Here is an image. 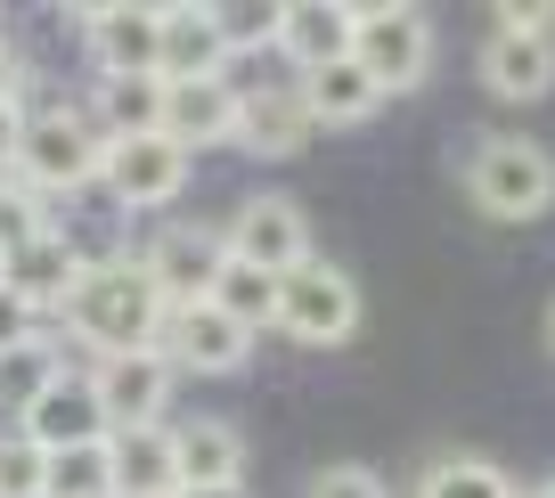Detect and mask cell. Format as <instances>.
I'll return each mask as SVG.
<instances>
[{"mask_svg": "<svg viewBox=\"0 0 555 498\" xmlns=\"http://www.w3.org/2000/svg\"><path fill=\"white\" fill-rule=\"evenodd\" d=\"M57 319H66L74 344H90L99 360H122V352H164V319H172V303H164V286L147 278L139 254H106V261L82 270V286L66 294Z\"/></svg>", "mask_w": 555, "mask_h": 498, "instance_id": "6da1fadb", "label": "cell"}, {"mask_svg": "<svg viewBox=\"0 0 555 498\" xmlns=\"http://www.w3.org/2000/svg\"><path fill=\"white\" fill-rule=\"evenodd\" d=\"M466 196L490 221H539L555 205V155L539 139L506 131V139H474L466 155Z\"/></svg>", "mask_w": 555, "mask_h": 498, "instance_id": "7a4b0ae2", "label": "cell"}, {"mask_svg": "<svg viewBox=\"0 0 555 498\" xmlns=\"http://www.w3.org/2000/svg\"><path fill=\"white\" fill-rule=\"evenodd\" d=\"M106 164V131L82 115V106H41L25 123V164L17 180H34L41 196H66V189H90Z\"/></svg>", "mask_w": 555, "mask_h": 498, "instance_id": "3957f363", "label": "cell"}, {"mask_svg": "<svg viewBox=\"0 0 555 498\" xmlns=\"http://www.w3.org/2000/svg\"><path fill=\"white\" fill-rule=\"evenodd\" d=\"M351 58L367 66V82L392 99V90H416L425 66H434V25L409 0H384V9H360V34H351Z\"/></svg>", "mask_w": 555, "mask_h": 498, "instance_id": "277c9868", "label": "cell"}, {"mask_svg": "<svg viewBox=\"0 0 555 498\" xmlns=\"http://www.w3.org/2000/svg\"><path fill=\"white\" fill-rule=\"evenodd\" d=\"M278 327L302 335V344H344L351 327H360V286H351L335 261H302V270L278 278Z\"/></svg>", "mask_w": 555, "mask_h": 498, "instance_id": "5b68a950", "label": "cell"}, {"mask_svg": "<svg viewBox=\"0 0 555 498\" xmlns=\"http://www.w3.org/2000/svg\"><path fill=\"white\" fill-rule=\"evenodd\" d=\"M147 278L164 286V303L189 310V303H212V286H221L229 270V229H205V221H172L156 229V245H147Z\"/></svg>", "mask_w": 555, "mask_h": 498, "instance_id": "8992f818", "label": "cell"}, {"mask_svg": "<svg viewBox=\"0 0 555 498\" xmlns=\"http://www.w3.org/2000/svg\"><path fill=\"white\" fill-rule=\"evenodd\" d=\"M17 433L41 449V458H66V449H99L115 425H106V409H99V384H90L82 368H66V376L17 417Z\"/></svg>", "mask_w": 555, "mask_h": 498, "instance_id": "52a82bcc", "label": "cell"}, {"mask_svg": "<svg viewBox=\"0 0 555 498\" xmlns=\"http://www.w3.org/2000/svg\"><path fill=\"white\" fill-rule=\"evenodd\" d=\"M229 261H254V270L286 278L311 261V221H302L295 196H245L237 221H229Z\"/></svg>", "mask_w": 555, "mask_h": 498, "instance_id": "ba28073f", "label": "cell"}, {"mask_svg": "<svg viewBox=\"0 0 555 498\" xmlns=\"http://www.w3.org/2000/svg\"><path fill=\"white\" fill-rule=\"evenodd\" d=\"M99 180H106V196H115V205L147 213V205H172V196L189 189V155H180L164 131H147V139H106Z\"/></svg>", "mask_w": 555, "mask_h": 498, "instance_id": "9c48e42d", "label": "cell"}, {"mask_svg": "<svg viewBox=\"0 0 555 498\" xmlns=\"http://www.w3.org/2000/svg\"><path fill=\"white\" fill-rule=\"evenodd\" d=\"M82 41H90V66H99L106 82H139V74H156L164 9H139V0H115V9H82Z\"/></svg>", "mask_w": 555, "mask_h": 498, "instance_id": "30bf717a", "label": "cell"}, {"mask_svg": "<svg viewBox=\"0 0 555 498\" xmlns=\"http://www.w3.org/2000/svg\"><path fill=\"white\" fill-rule=\"evenodd\" d=\"M172 352H122V360H99L90 384H99V409L115 433L131 425H164V400H172Z\"/></svg>", "mask_w": 555, "mask_h": 498, "instance_id": "8fae6325", "label": "cell"}, {"mask_svg": "<svg viewBox=\"0 0 555 498\" xmlns=\"http://www.w3.org/2000/svg\"><path fill=\"white\" fill-rule=\"evenodd\" d=\"M311 139V99L295 82H237V148L245 155H302Z\"/></svg>", "mask_w": 555, "mask_h": 498, "instance_id": "7c38bea8", "label": "cell"}, {"mask_svg": "<svg viewBox=\"0 0 555 498\" xmlns=\"http://www.w3.org/2000/svg\"><path fill=\"white\" fill-rule=\"evenodd\" d=\"M164 352H172V368H189V376H237L245 352H254V335H245L229 310L189 303V310L164 319Z\"/></svg>", "mask_w": 555, "mask_h": 498, "instance_id": "4fadbf2b", "label": "cell"}, {"mask_svg": "<svg viewBox=\"0 0 555 498\" xmlns=\"http://www.w3.org/2000/svg\"><path fill=\"white\" fill-rule=\"evenodd\" d=\"M164 139L180 155L189 148H229L237 139V82L212 74V82H164Z\"/></svg>", "mask_w": 555, "mask_h": 498, "instance_id": "5bb4252c", "label": "cell"}, {"mask_svg": "<svg viewBox=\"0 0 555 498\" xmlns=\"http://www.w3.org/2000/svg\"><path fill=\"white\" fill-rule=\"evenodd\" d=\"M106 474H115V498H164V490H180V442H172V425L106 433Z\"/></svg>", "mask_w": 555, "mask_h": 498, "instance_id": "9a60e30c", "label": "cell"}, {"mask_svg": "<svg viewBox=\"0 0 555 498\" xmlns=\"http://www.w3.org/2000/svg\"><path fill=\"white\" fill-rule=\"evenodd\" d=\"M82 270H90V261L74 254V238H66V229H50V238H34V245L9 254V294L50 319V310H66V294L82 286Z\"/></svg>", "mask_w": 555, "mask_h": 498, "instance_id": "2e32d148", "label": "cell"}, {"mask_svg": "<svg viewBox=\"0 0 555 498\" xmlns=\"http://www.w3.org/2000/svg\"><path fill=\"white\" fill-rule=\"evenodd\" d=\"M229 74V41L212 9H164V50H156V82H212Z\"/></svg>", "mask_w": 555, "mask_h": 498, "instance_id": "e0dca14e", "label": "cell"}, {"mask_svg": "<svg viewBox=\"0 0 555 498\" xmlns=\"http://www.w3.org/2000/svg\"><path fill=\"white\" fill-rule=\"evenodd\" d=\"M547 82H555V34H506V25H490L482 90H499V99H547Z\"/></svg>", "mask_w": 555, "mask_h": 498, "instance_id": "ac0fdd59", "label": "cell"}, {"mask_svg": "<svg viewBox=\"0 0 555 498\" xmlns=\"http://www.w3.org/2000/svg\"><path fill=\"white\" fill-rule=\"evenodd\" d=\"M351 34H360V9H344V0H295L278 50L295 58V74H319L335 58H351Z\"/></svg>", "mask_w": 555, "mask_h": 498, "instance_id": "d6986e66", "label": "cell"}, {"mask_svg": "<svg viewBox=\"0 0 555 498\" xmlns=\"http://www.w3.org/2000/svg\"><path fill=\"white\" fill-rule=\"evenodd\" d=\"M172 442H180V490H229V482H245L237 425H221V417H189V425H172Z\"/></svg>", "mask_w": 555, "mask_h": 498, "instance_id": "ffe728a7", "label": "cell"}, {"mask_svg": "<svg viewBox=\"0 0 555 498\" xmlns=\"http://www.w3.org/2000/svg\"><path fill=\"white\" fill-rule=\"evenodd\" d=\"M302 99H311V123H367L384 106V90L367 82L360 58H335V66L302 74Z\"/></svg>", "mask_w": 555, "mask_h": 498, "instance_id": "44dd1931", "label": "cell"}, {"mask_svg": "<svg viewBox=\"0 0 555 498\" xmlns=\"http://www.w3.org/2000/svg\"><path fill=\"white\" fill-rule=\"evenodd\" d=\"M57 376H66V352H57L50 335H34V344H9V352H0V417H25Z\"/></svg>", "mask_w": 555, "mask_h": 498, "instance_id": "7402d4cb", "label": "cell"}, {"mask_svg": "<svg viewBox=\"0 0 555 498\" xmlns=\"http://www.w3.org/2000/svg\"><path fill=\"white\" fill-rule=\"evenodd\" d=\"M99 115H106V139L164 131V82L156 74H139V82H99Z\"/></svg>", "mask_w": 555, "mask_h": 498, "instance_id": "603a6c76", "label": "cell"}, {"mask_svg": "<svg viewBox=\"0 0 555 498\" xmlns=\"http://www.w3.org/2000/svg\"><path fill=\"white\" fill-rule=\"evenodd\" d=\"M212 310H229L245 335H254V327H278V278L254 270V261H229L221 286H212Z\"/></svg>", "mask_w": 555, "mask_h": 498, "instance_id": "cb8c5ba5", "label": "cell"}, {"mask_svg": "<svg viewBox=\"0 0 555 498\" xmlns=\"http://www.w3.org/2000/svg\"><path fill=\"white\" fill-rule=\"evenodd\" d=\"M416 498H522V490H515V474H499L490 458H434L425 482H416Z\"/></svg>", "mask_w": 555, "mask_h": 498, "instance_id": "d4e9b609", "label": "cell"}, {"mask_svg": "<svg viewBox=\"0 0 555 498\" xmlns=\"http://www.w3.org/2000/svg\"><path fill=\"white\" fill-rule=\"evenodd\" d=\"M212 17H221V41H229V58L278 50V34H286V9H278V0H237V9H212Z\"/></svg>", "mask_w": 555, "mask_h": 498, "instance_id": "484cf974", "label": "cell"}, {"mask_svg": "<svg viewBox=\"0 0 555 498\" xmlns=\"http://www.w3.org/2000/svg\"><path fill=\"white\" fill-rule=\"evenodd\" d=\"M50 498H115L106 442H99V449H66V458H50Z\"/></svg>", "mask_w": 555, "mask_h": 498, "instance_id": "4316f807", "label": "cell"}, {"mask_svg": "<svg viewBox=\"0 0 555 498\" xmlns=\"http://www.w3.org/2000/svg\"><path fill=\"white\" fill-rule=\"evenodd\" d=\"M50 490V458L25 433H0V498H41Z\"/></svg>", "mask_w": 555, "mask_h": 498, "instance_id": "83f0119b", "label": "cell"}, {"mask_svg": "<svg viewBox=\"0 0 555 498\" xmlns=\"http://www.w3.org/2000/svg\"><path fill=\"white\" fill-rule=\"evenodd\" d=\"M302 498H392V490H384L376 465H327V474H319Z\"/></svg>", "mask_w": 555, "mask_h": 498, "instance_id": "f1b7e54d", "label": "cell"}, {"mask_svg": "<svg viewBox=\"0 0 555 498\" xmlns=\"http://www.w3.org/2000/svg\"><path fill=\"white\" fill-rule=\"evenodd\" d=\"M25 123H34V106L0 99V180H17V164H25Z\"/></svg>", "mask_w": 555, "mask_h": 498, "instance_id": "f546056e", "label": "cell"}, {"mask_svg": "<svg viewBox=\"0 0 555 498\" xmlns=\"http://www.w3.org/2000/svg\"><path fill=\"white\" fill-rule=\"evenodd\" d=\"M34 335H41V310L0 286V352H9V344H34Z\"/></svg>", "mask_w": 555, "mask_h": 498, "instance_id": "4dcf8cb0", "label": "cell"}, {"mask_svg": "<svg viewBox=\"0 0 555 498\" xmlns=\"http://www.w3.org/2000/svg\"><path fill=\"white\" fill-rule=\"evenodd\" d=\"M499 25H506V34H547L555 9H539V0H515V9H499Z\"/></svg>", "mask_w": 555, "mask_h": 498, "instance_id": "1f68e13d", "label": "cell"}, {"mask_svg": "<svg viewBox=\"0 0 555 498\" xmlns=\"http://www.w3.org/2000/svg\"><path fill=\"white\" fill-rule=\"evenodd\" d=\"M180 498H245V482H229V490H180Z\"/></svg>", "mask_w": 555, "mask_h": 498, "instance_id": "d6a6232c", "label": "cell"}, {"mask_svg": "<svg viewBox=\"0 0 555 498\" xmlns=\"http://www.w3.org/2000/svg\"><path fill=\"white\" fill-rule=\"evenodd\" d=\"M0 99H17V90H9V58H0Z\"/></svg>", "mask_w": 555, "mask_h": 498, "instance_id": "836d02e7", "label": "cell"}, {"mask_svg": "<svg viewBox=\"0 0 555 498\" xmlns=\"http://www.w3.org/2000/svg\"><path fill=\"white\" fill-rule=\"evenodd\" d=\"M0 286H9V238H0Z\"/></svg>", "mask_w": 555, "mask_h": 498, "instance_id": "e575fe53", "label": "cell"}, {"mask_svg": "<svg viewBox=\"0 0 555 498\" xmlns=\"http://www.w3.org/2000/svg\"><path fill=\"white\" fill-rule=\"evenodd\" d=\"M547 344H555V303H547Z\"/></svg>", "mask_w": 555, "mask_h": 498, "instance_id": "d590c367", "label": "cell"}, {"mask_svg": "<svg viewBox=\"0 0 555 498\" xmlns=\"http://www.w3.org/2000/svg\"><path fill=\"white\" fill-rule=\"evenodd\" d=\"M531 498H555V482H547V490H531Z\"/></svg>", "mask_w": 555, "mask_h": 498, "instance_id": "8d00e7d4", "label": "cell"}, {"mask_svg": "<svg viewBox=\"0 0 555 498\" xmlns=\"http://www.w3.org/2000/svg\"><path fill=\"white\" fill-rule=\"evenodd\" d=\"M164 498H180V490H164Z\"/></svg>", "mask_w": 555, "mask_h": 498, "instance_id": "74e56055", "label": "cell"}, {"mask_svg": "<svg viewBox=\"0 0 555 498\" xmlns=\"http://www.w3.org/2000/svg\"><path fill=\"white\" fill-rule=\"evenodd\" d=\"M0 34H9V25H0Z\"/></svg>", "mask_w": 555, "mask_h": 498, "instance_id": "f35d334b", "label": "cell"}, {"mask_svg": "<svg viewBox=\"0 0 555 498\" xmlns=\"http://www.w3.org/2000/svg\"><path fill=\"white\" fill-rule=\"evenodd\" d=\"M41 498H50V490H41Z\"/></svg>", "mask_w": 555, "mask_h": 498, "instance_id": "ab89813d", "label": "cell"}]
</instances>
